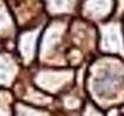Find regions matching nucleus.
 Masks as SVG:
<instances>
[{
    "label": "nucleus",
    "mask_w": 124,
    "mask_h": 116,
    "mask_svg": "<svg viewBox=\"0 0 124 116\" xmlns=\"http://www.w3.org/2000/svg\"><path fill=\"white\" fill-rule=\"evenodd\" d=\"M92 90L98 98L113 99L119 98L124 91V64L119 59L104 57L92 67Z\"/></svg>",
    "instance_id": "obj_1"
},
{
    "label": "nucleus",
    "mask_w": 124,
    "mask_h": 116,
    "mask_svg": "<svg viewBox=\"0 0 124 116\" xmlns=\"http://www.w3.org/2000/svg\"><path fill=\"white\" fill-rule=\"evenodd\" d=\"M73 80L70 70H39L36 76V85L45 91H67Z\"/></svg>",
    "instance_id": "obj_2"
},
{
    "label": "nucleus",
    "mask_w": 124,
    "mask_h": 116,
    "mask_svg": "<svg viewBox=\"0 0 124 116\" xmlns=\"http://www.w3.org/2000/svg\"><path fill=\"white\" fill-rule=\"evenodd\" d=\"M40 29H28L25 33H22V36L19 37V51H20L22 60L23 62H30L34 59V54H36V46L37 42L40 40V36H37V33Z\"/></svg>",
    "instance_id": "obj_3"
},
{
    "label": "nucleus",
    "mask_w": 124,
    "mask_h": 116,
    "mask_svg": "<svg viewBox=\"0 0 124 116\" xmlns=\"http://www.w3.org/2000/svg\"><path fill=\"white\" fill-rule=\"evenodd\" d=\"M112 2L110 0H88L85 5V14L88 19L101 20L110 13Z\"/></svg>",
    "instance_id": "obj_4"
}]
</instances>
